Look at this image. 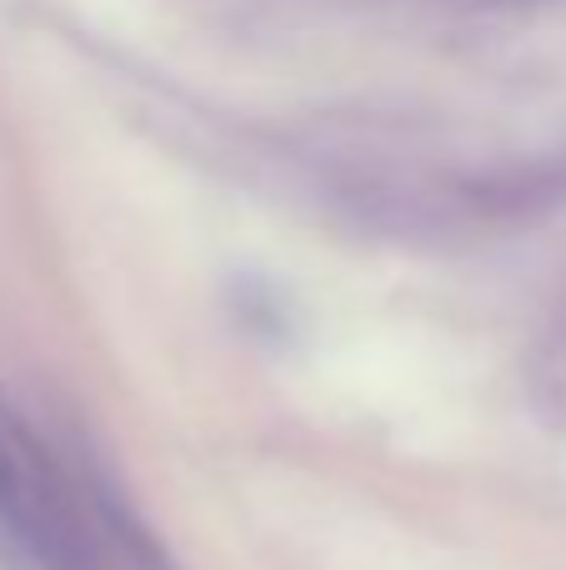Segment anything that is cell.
Listing matches in <instances>:
<instances>
[{"instance_id": "obj_1", "label": "cell", "mask_w": 566, "mask_h": 570, "mask_svg": "<svg viewBox=\"0 0 566 570\" xmlns=\"http://www.w3.org/2000/svg\"><path fill=\"white\" fill-rule=\"evenodd\" d=\"M0 556L16 570H170L100 485L56 461L0 391Z\"/></svg>"}]
</instances>
